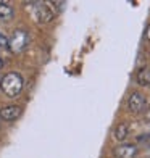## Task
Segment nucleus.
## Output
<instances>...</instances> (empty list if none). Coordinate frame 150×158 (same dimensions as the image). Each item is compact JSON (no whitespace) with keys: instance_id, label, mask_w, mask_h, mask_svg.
<instances>
[{"instance_id":"1","label":"nucleus","mask_w":150,"mask_h":158,"mask_svg":"<svg viewBox=\"0 0 150 158\" xmlns=\"http://www.w3.org/2000/svg\"><path fill=\"white\" fill-rule=\"evenodd\" d=\"M26 10L29 13L31 19L39 24H47L55 16L53 6L47 2H29L26 3Z\"/></svg>"},{"instance_id":"2","label":"nucleus","mask_w":150,"mask_h":158,"mask_svg":"<svg viewBox=\"0 0 150 158\" xmlns=\"http://www.w3.org/2000/svg\"><path fill=\"white\" fill-rule=\"evenodd\" d=\"M24 85V79L19 73H15V71H10L6 73L2 81H0V90L3 92L6 97H16L18 94H21Z\"/></svg>"},{"instance_id":"3","label":"nucleus","mask_w":150,"mask_h":158,"mask_svg":"<svg viewBox=\"0 0 150 158\" xmlns=\"http://www.w3.org/2000/svg\"><path fill=\"white\" fill-rule=\"evenodd\" d=\"M27 44H29V34H27V31L16 29L15 32L11 34V37L8 39V45H6V48H8V52L18 55L21 52H24Z\"/></svg>"},{"instance_id":"4","label":"nucleus","mask_w":150,"mask_h":158,"mask_svg":"<svg viewBox=\"0 0 150 158\" xmlns=\"http://www.w3.org/2000/svg\"><path fill=\"white\" fill-rule=\"evenodd\" d=\"M127 106L132 113H142L147 108V97L142 92H132L127 98Z\"/></svg>"},{"instance_id":"5","label":"nucleus","mask_w":150,"mask_h":158,"mask_svg":"<svg viewBox=\"0 0 150 158\" xmlns=\"http://www.w3.org/2000/svg\"><path fill=\"white\" fill-rule=\"evenodd\" d=\"M24 108L21 105H6L0 110V119L6 121V123H11V121H16L21 114H23Z\"/></svg>"},{"instance_id":"6","label":"nucleus","mask_w":150,"mask_h":158,"mask_svg":"<svg viewBox=\"0 0 150 158\" xmlns=\"http://www.w3.org/2000/svg\"><path fill=\"white\" fill-rule=\"evenodd\" d=\"M115 156L116 158H134L137 155V147L132 145V143H123L115 148Z\"/></svg>"},{"instance_id":"7","label":"nucleus","mask_w":150,"mask_h":158,"mask_svg":"<svg viewBox=\"0 0 150 158\" xmlns=\"http://www.w3.org/2000/svg\"><path fill=\"white\" fill-rule=\"evenodd\" d=\"M127 134H129V124L121 123V124H118L115 127V131H113V137H115V140H118V142H123L127 137Z\"/></svg>"},{"instance_id":"8","label":"nucleus","mask_w":150,"mask_h":158,"mask_svg":"<svg viewBox=\"0 0 150 158\" xmlns=\"http://www.w3.org/2000/svg\"><path fill=\"white\" fill-rule=\"evenodd\" d=\"M135 79H137V82L140 85H150V68L148 66H144L140 68L137 71V76H135Z\"/></svg>"},{"instance_id":"9","label":"nucleus","mask_w":150,"mask_h":158,"mask_svg":"<svg viewBox=\"0 0 150 158\" xmlns=\"http://www.w3.org/2000/svg\"><path fill=\"white\" fill-rule=\"evenodd\" d=\"M15 15L13 6L6 2H0V19H11Z\"/></svg>"},{"instance_id":"10","label":"nucleus","mask_w":150,"mask_h":158,"mask_svg":"<svg viewBox=\"0 0 150 158\" xmlns=\"http://www.w3.org/2000/svg\"><path fill=\"white\" fill-rule=\"evenodd\" d=\"M6 45H8V39L3 32H0V48H6Z\"/></svg>"},{"instance_id":"11","label":"nucleus","mask_w":150,"mask_h":158,"mask_svg":"<svg viewBox=\"0 0 150 158\" xmlns=\"http://www.w3.org/2000/svg\"><path fill=\"white\" fill-rule=\"evenodd\" d=\"M145 39L150 42V24L147 26V29H145Z\"/></svg>"},{"instance_id":"12","label":"nucleus","mask_w":150,"mask_h":158,"mask_svg":"<svg viewBox=\"0 0 150 158\" xmlns=\"http://www.w3.org/2000/svg\"><path fill=\"white\" fill-rule=\"evenodd\" d=\"M3 64H5V63H3V60H2V56H0V69L3 68Z\"/></svg>"},{"instance_id":"13","label":"nucleus","mask_w":150,"mask_h":158,"mask_svg":"<svg viewBox=\"0 0 150 158\" xmlns=\"http://www.w3.org/2000/svg\"><path fill=\"white\" fill-rule=\"evenodd\" d=\"M145 116H147V119L150 121V108H148V111H147V114H145Z\"/></svg>"}]
</instances>
